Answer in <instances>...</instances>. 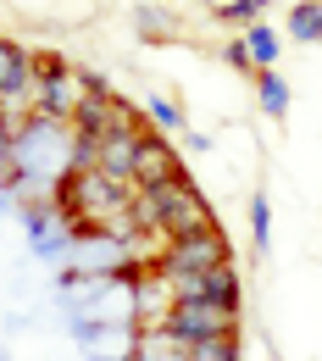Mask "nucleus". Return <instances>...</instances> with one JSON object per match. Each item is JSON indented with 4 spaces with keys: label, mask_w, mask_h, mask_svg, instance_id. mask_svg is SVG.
I'll return each instance as SVG.
<instances>
[{
    "label": "nucleus",
    "mask_w": 322,
    "mask_h": 361,
    "mask_svg": "<svg viewBox=\"0 0 322 361\" xmlns=\"http://www.w3.org/2000/svg\"><path fill=\"white\" fill-rule=\"evenodd\" d=\"M134 212L139 223L161 228L167 239H189V233H206V228H217L211 217V206H206V195L194 189V183H156V189H134Z\"/></svg>",
    "instance_id": "f257e3e1"
},
{
    "label": "nucleus",
    "mask_w": 322,
    "mask_h": 361,
    "mask_svg": "<svg viewBox=\"0 0 322 361\" xmlns=\"http://www.w3.org/2000/svg\"><path fill=\"white\" fill-rule=\"evenodd\" d=\"M178 345H200L217 334H239V306H217V300H178L167 322H161Z\"/></svg>",
    "instance_id": "f03ea898"
},
{
    "label": "nucleus",
    "mask_w": 322,
    "mask_h": 361,
    "mask_svg": "<svg viewBox=\"0 0 322 361\" xmlns=\"http://www.w3.org/2000/svg\"><path fill=\"white\" fill-rule=\"evenodd\" d=\"M228 239H223V228H206V233H189V239H173L167 250H161V267L167 278H189V272H206V267H228Z\"/></svg>",
    "instance_id": "7ed1b4c3"
},
{
    "label": "nucleus",
    "mask_w": 322,
    "mask_h": 361,
    "mask_svg": "<svg viewBox=\"0 0 322 361\" xmlns=\"http://www.w3.org/2000/svg\"><path fill=\"white\" fill-rule=\"evenodd\" d=\"M134 183L139 189H156V183H189L178 167V150L161 134H139V156H134Z\"/></svg>",
    "instance_id": "20e7f679"
},
{
    "label": "nucleus",
    "mask_w": 322,
    "mask_h": 361,
    "mask_svg": "<svg viewBox=\"0 0 322 361\" xmlns=\"http://www.w3.org/2000/svg\"><path fill=\"white\" fill-rule=\"evenodd\" d=\"M34 94V50L0 39V106H23Z\"/></svg>",
    "instance_id": "39448f33"
},
{
    "label": "nucleus",
    "mask_w": 322,
    "mask_h": 361,
    "mask_svg": "<svg viewBox=\"0 0 322 361\" xmlns=\"http://www.w3.org/2000/svg\"><path fill=\"white\" fill-rule=\"evenodd\" d=\"M134 156H139V134H106L94 167L111 173V178H123V183H134Z\"/></svg>",
    "instance_id": "423d86ee"
},
{
    "label": "nucleus",
    "mask_w": 322,
    "mask_h": 361,
    "mask_svg": "<svg viewBox=\"0 0 322 361\" xmlns=\"http://www.w3.org/2000/svg\"><path fill=\"white\" fill-rule=\"evenodd\" d=\"M289 39H300V45H322V0H300V6H289Z\"/></svg>",
    "instance_id": "0eeeda50"
},
{
    "label": "nucleus",
    "mask_w": 322,
    "mask_h": 361,
    "mask_svg": "<svg viewBox=\"0 0 322 361\" xmlns=\"http://www.w3.org/2000/svg\"><path fill=\"white\" fill-rule=\"evenodd\" d=\"M139 361H189V345H178L167 328H150L139 345Z\"/></svg>",
    "instance_id": "6e6552de"
},
{
    "label": "nucleus",
    "mask_w": 322,
    "mask_h": 361,
    "mask_svg": "<svg viewBox=\"0 0 322 361\" xmlns=\"http://www.w3.org/2000/svg\"><path fill=\"white\" fill-rule=\"evenodd\" d=\"M244 45H250V61H256V73H273V61H278V34L267 28V23H250Z\"/></svg>",
    "instance_id": "1a4fd4ad"
},
{
    "label": "nucleus",
    "mask_w": 322,
    "mask_h": 361,
    "mask_svg": "<svg viewBox=\"0 0 322 361\" xmlns=\"http://www.w3.org/2000/svg\"><path fill=\"white\" fill-rule=\"evenodd\" d=\"M256 94H261V111H267V117H283V111H289V84H283V73H256Z\"/></svg>",
    "instance_id": "9d476101"
},
{
    "label": "nucleus",
    "mask_w": 322,
    "mask_h": 361,
    "mask_svg": "<svg viewBox=\"0 0 322 361\" xmlns=\"http://www.w3.org/2000/svg\"><path fill=\"white\" fill-rule=\"evenodd\" d=\"M189 361H239V334H217V339L189 345Z\"/></svg>",
    "instance_id": "9b49d317"
},
{
    "label": "nucleus",
    "mask_w": 322,
    "mask_h": 361,
    "mask_svg": "<svg viewBox=\"0 0 322 361\" xmlns=\"http://www.w3.org/2000/svg\"><path fill=\"white\" fill-rule=\"evenodd\" d=\"M250 223H256V245L267 250V239H273V206H267V195L250 200Z\"/></svg>",
    "instance_id": "f8f14e48"
},
{
    "label": "nucleus",
    "mask_w": 322,
    "mask_h": 361,
    "mask_svg": "<svg viewBox=\"0 0 322 361\" xmlns=\"http://www.w3.org/2000/svg\"><path fill=\"white\" fill-rule=\"evenodd\" d=\"M261 6H267V0H228V6H223V17H228V23H256V17H261Z\"/></svg>",
    "instance_id": "ddd939ff"
},
{
    "label": "nucleus",
    "mask_w": 322,
    "mask_h": 361,
    "mask_svg": "<svg viewBox=\"0 0 322 361\" xmlns=\"http://www.w3.org/2000/svg\"><path fill=\"white\" fill-rule=\"evenodd\" d=\"M223 61H228L233 73H250V67H256V61H250V45H244V39H228V45H223Z\"/></svg>",
    "instance_id": "4468645a"
},
{
    "label": "nucleus",
    "mask_w": 322,
    "mask_h": 361,
    "mask_svg": "<svg viewBox=\"0 0 322 361\" xmlns=\"http://www.w3.org/2000/svg\"><path fill=\"white\" fill-rule=\"evenodd\" d=\"M150 117H156L161 128H173V123H178V106H173V100H150Z\"/></svg>",
    "instance_id": "2eb2a0df"
}]
</instances>
